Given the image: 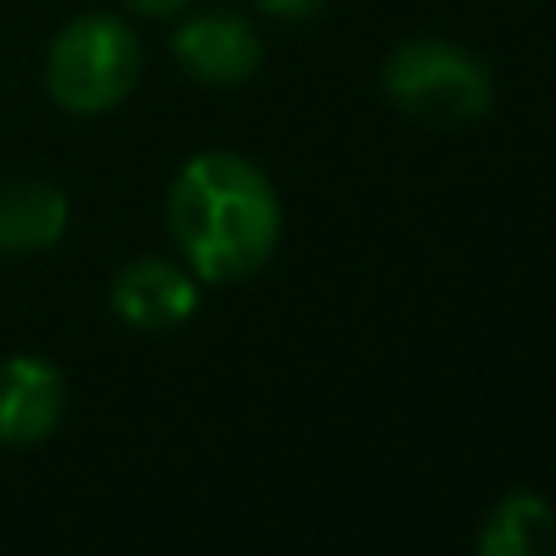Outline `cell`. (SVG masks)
Instances as JSON below:
<instances>
[{
    "instance_id": "obj_3",
    "label": "cell",
    "mask_w": 556,
    "mask_h": 556,
    "mask_svg": "<svg viewBox=\"0 0 556 556\" xmlns=\"http://www.w3.org/2000/svg\"><path fill=\"white\" fill-rule=\"evenodd\" d=\"M142 68L147 54L132 20L113 10H84L49 39L45 93L68 117H103L137 93Z\"/></svg>"
},
{
    "instance_id": "obj_9",
    "label": "cell",
    "mask_w": 556,
    "mask_h": 556,
    "mask_svg": "<svg viewBox=\"0 0 556 556\" xmlns=\"http://www.w3.org/2000/svg\"><path fill=\"white\" fill-rule=\"evenodd\" d=\"M254 10L260 15H269V20H313V15H323L327 10V0H254Z\"/></svg>"
},
{
    "instance_id": "obj_4",
    "label": "cell",
    "mask_w": 556,
    "mask_h": 556,
    "mask_svg": "<svg viewBox=\"0 0 556 556\" xmlns=\"http://www.w3.org/2000/svg\"><path fill=\"white\" fill-rule=\"evenodd\" d=\"M172 59L191 84L205 88H240L260 74L264 64V35L244 10L235 5H201L176 15L172 29Z\"/></svg>"
},
{
    "instance_id": "obj_7",
    "label": "cell",
    "mask_w": 556,
    "mask_h": 556,
    "mask_svg": "<svg viewBox=\"0 0 556 556\" xmlns=\"http://www.w3.org/2000/svg\"><path fill=\"white\" fill-rule=\"evenodd\" d=\"M68 235V195L39 176L0 181V254H49Z\"/></svg>"
},
{
    "instance_id": "obj_5",
    "label": "cell",
    "mask_w": 556,
    "mask_h": 556,
    "mask_svg": "<svg viewBox=\"0 0 556 556\" xmlns=\"http://www.w3.org/2000/svg\"><path fill=\"white\" fill-rule=\"evenodd\" d=\"M201 278L181 260L166 254H137L108 283V307L132 332H176L201 313Z\"/></svg>"
},
{
    "instance_id": "obj_10",
    "label": "cell",
    "mask_w": 556,
    "mask_h": 556,
    "mask_svg": "<svg viewBox=\"0 0 556 556\" xmlns=\"http://www.w3.org/2000/svg\"><path fill=\"white\" fill-rule=\"evenodd\" d=\"M123 5L147 20H172V15H181V10H191L195 0H123Z\"/></svg>"
},
{
    "instance_id": "obj_1",
    "label": "cell",
    "mask_w": 556,
    "mask_h": 556,
    "mask_svg": "<svg viewBox=\"0 0 556 556\" xmlns=\"http://www.w3.org/2000/svg\"><path fill=\"white\" fill-rule=\"evenodd\" d=\"M176 260L201 283H244L264 274L283 240V201L254 156L211 147L195 152L166 191Z\"/></svg>"
},
{
    "instance_id": "obj_2",
    "label": "cell",
    "mask_w": 556,
    "mask_h": 556,
    "mask_svg": "<svg viewBox=\"0 0 556 556\" xmlns=\"http://www.w3.org/2000/svg\"><path fill=\"white\" fill-rule=\"evenodd\" d=\"M381 93L401 117L420 127H473L493 113V68L469 45L444 35H410L381 59Z\"/></svg>"
},
{
    "instance_id": "obj_8",
    "label": "cell",
    "mask_w": 556,
    "mask_h": 556,
    "mask_svg": "<svg viewBox=\"0 0 556 556\" xmlns=\"http://www.w3.org/2000/svg\"><path fill=\"white\" fill-rule=\"evenodd\" d=\"M473 547L483 556H556V503L532 489H513L483 513Z\"/></svg>"
},
{
    "instance_id": "obj_6",
    "label": "cell",
    "mask_w": 556,
    "mask_h": 556,
    "mask_svg": "<svg viewBox=\"0 0 556 556\" xmlns=\"http://www.w3.org/2000/svg\"><path fill=\"white\" fill-rule=\"evenodd\" d=\"M68 381L49 356L15 352L0 362V444L5 450H39L64 425Z\"/></svg>"
}]
</instances>
